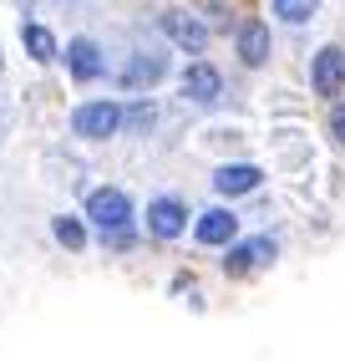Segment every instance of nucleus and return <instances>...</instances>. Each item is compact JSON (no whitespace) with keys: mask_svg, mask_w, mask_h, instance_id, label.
Returning <instances> with one entry per match:
<instances>
[{"mask_svg":"<svg viewBox=\"0 0 345 361\" xmlns=\"http://www.w3.org/2000/svg\"><path fill=\"white\" fill-rule=\"evenodd\" d=\"M87 219L102 224V229H117L132 219V199L122 194V188H92L87 194Z\"/></svg>","mask_w":345,"mask_h":361,"instance_id":"nucleus-1","label":"nucleus"},{"mask_svg":"<svg viewBox=\"0 0 345 361\" xmlns=\"http://www.w3.org/2000/svg\"><path fill=\"white\" fill-rule=\"evenodd\" d=\"M163 31L178 51H208V26L188 11H163Z\"/></svg>","mask_w":345,"mask_h":361,"instance_id":"nucleus-2","label":"nucleus"},{"mask_svg":"<svg viewBox=\"0 0 345 361\" xmlns=\"http://www.w3.org/2000/svg\"><path fill=\"white\" fill-rule=\"evenodd\" d=\"M71 128H77L82 137H112L122 128V107L117 102H87V107H77Z\"/></svg>","mask_w":345,"mask_h":361,"instance_id":"nucleus-3","label":"nucleus"},{"mask_svg":"<svg viewBox=\"0 0 345 361\" xmlns=\"http://www.w3.org/2000/svg\"><path fill=\"white\" fill-rule=\"evenodd\" d=\"M163 71H168V56H163V51H137L127 66H122V92H142V87H153Z\"/></svg>","mask_w":345,"mask_h":361,"instance_id":"nucleus-4","label":"nucleus"},{"mask_svg":"<svg viewBox=\"0 0 345 361\" xmlns=\"http://www.w3.org/2000/svg\"><path fill=\"white\" fill-rule=\"evenodd\" d=\"M310 77H315V92H320V97H335V92L345 87V51H340V46H325V51L315 56V71H310Z\"/></svg>","mask_w":345,"mask_h":361,"instance_id":"nucleus-5","label":"nucleus"},{"mask_svg":"<svg viewBox=\"0 0 345 361\" xmlns=\"http://www.w3.org/2000/svg\"><path fill=\"white\" fill-rule=\"evenodd\" d=\"M188 224V209L178 199H153V209H147V229H153L158 239H178Z\"/></svg>","mask_w":345,"mask_h":361,"instance_id":"nucleus-6","label":"nucleus"},{"mask_svg":"<svg viewBox=\"0 0 345 361\" xmlns=\"http://www.w3.org/2000/svg\"><path fill=\"white\" fill-rule=\"evenodd\" d=\"M275 259V239H244V245H234V255L224 259L229 275H244V270H259V264Z\"/></svg>","mask_w":345,"mask_h":361,"instance_id":"nucleus-7","label":"nucleus"},{"mask_svg":"<svg viewBox=\"0 0 345 361\" xmlns=\"http://www.w3.org/2000/svg\"><path fill=\"white\" fill-rule=\"evenodd\" d=\"M183 92H188L193 102H218V92H224V77H218V66L193 61V66H188V77H183Z\"/></svg>","mask_w":345,"mask_h":361,"instance_id":"nucleus-8","label":"nucleus"},{"mask_svg":"<svg viewBox=\"0 0 345 361\" xmlns=\"http://www.w3.org/2000/svg\"><path fill=\"white\" fill-rule=\"evenodd\" d=\"M239 61L244 66H264L269 61V31H264V20H244V26H239Z\"/></svg>","mask_w":345,"mask_h":361,"instance_id":"nucleus-9","label":"nucleus"},{"mask_svg":"<svg viewBox=\"0 0 345 361\" xmlns=\"http://www.w3.org/2000/svg\"><path fill=\"white\" fill-rule=\"evenodd\" d=\"M259 168L254 163H224V168H218V173H213V188H218V194H249V188H259Z\"/></svg>","mask_w":345,"mask_h":361,"instance_id":"nucleus-10","label":"nucleus"},{"mask_svg":"<svg viewBox=\"0 0 345 361\" xmlns=\"http://www.w3.org/2000/svg\"><path fill=\"white\" fill-rule=\"evenodd\" d=\"M66 61H71V77L77 82H96L102 77V51H96V41H71V51H66Z\"/></svg>","mask_w":345,"mask_h":361,"instance_id":"nucleus-11","label":"nucleus"},{"mask_svg":"<svg viewBox=\"0 0 345 361\" xmlns=\"http://www.w3.org/2000/svg\"><path fill=\"white\" fill-rule=\"evenodd\" d=\"M234 229H239V219H234L229 209H208L193 234H199V245H229V239H234Z\"/></svg>","mask_w":345,"mask_h":361,"instance_id":"nucleus-12","label":"nucleus"},{"mask_svg":"<svg viewBox=\"0 0 345 361\" xmlns=\"http://www.w3.org/2000/svg\"><path fill=\"white\" fill-rule=\"evenodd\" d=\"M20 41H26V51H31L36 61H51V56H56V36L46 31V26H36V20L20 31Z\"/></svg>","mask_w":345,"mask_h":361,"instance_id":"nucleus-13","label":"nucleus"},{"mask_svg":"<svg viewBox=\"0 0 345 361\" xmlns=\"http://www.w3.org/2000/svg\"><path fill=\"white\" fill-rule=\"evenodd\" d=\"M280 20H289V26H305V20L320 11V0H275Z\"/></svg>","mask_w":345,"mask_h":361,"instance_id":"nucleus-14","label":"nucleus"},{"mask_svg":"<svg viewBox=\"0 0 345 361\" xmlns=\"http://www.w3.org/2000/svg\"><path fill=\"white\" fill-rule=\"evenodd\" d=\"M122 123H127L132 133H147V128L158 123V107H147V102H137V107H127V112H122Z\"/></svg>","mask_w":345,"mask_h":361,"instance_id":"nucleus-15","label":"nucleus"},{"mask_svg":"<svg viewBox=\"0 0 345 361\" xmlns=\"http://www.w3.org/2000/svg\"><path fill=\"white\" fill-rule=\"evenodd\" d=\"M56 239H61L66 250H82V245H87V229H82L77 219H66V214H61V219H56Z\"/></svg>","mask_w":345,"mask_h":361,"instance_id":"nucleus-16","label":"nucleus"},{"mask_svg":"<svg viewBox=\"0 0 345 361\" xmlns=\"http://www.w3.org/2000/svg\"><path fill=\"white\" fill-rule=\"evenodd\" d=\"M330 133L345 142V107H335V112H330Z\"/></svg>","mask_w":345,"mask_h":361,"instance_id":"nucleus-17","label":"nucleus"}]
</instances>
